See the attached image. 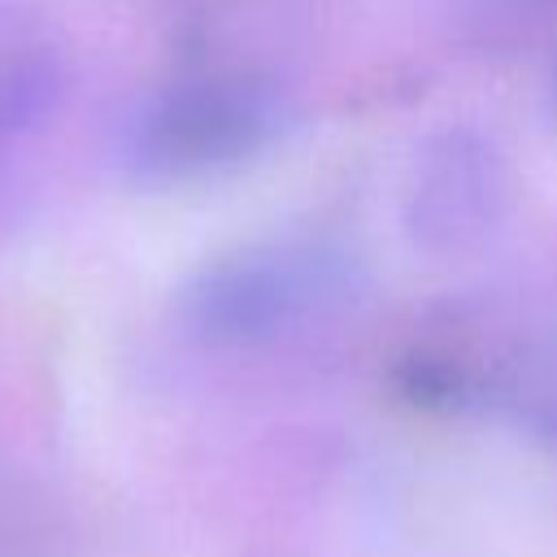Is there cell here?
I'll use <instances>...</instances> for the list:
<instances>
[{"label":"cell","instance_id":"6da1fadb","mask_svg":"<svg viewBox=\"0 0 557 557\" xmlns=\"http://www.w3.org/2000/svg\"><path fill=\"white\" fill-rule=\"evenodd\" d=\"M278 87L252 70H183L144 91L117 126V170L148 191L191 187L239 170L283 131Z\"/></svg>","mask_w":557,"mask_h":557},{"label":"cell","instance_id":"7a4b0ae2","mask_svg":"<svg viewBox=\"0 0 557 557\" xmlns=\"http://www.w3.org/2000/svg\"><path fill=\"white\" fill-rule=\"evenodd\" d=\"M352 292V257L322 235H270L205 261L174 296L191 339L213 348L270 344Z\"/></svg>","mask_w":557,"mask_h":557},{"label":"cell","instance_id":"3957f363","mask_svg":"<svg viewBox=\"0 0 557 557\" xmlns=\"http://www.w3.org/2000/svg\"><path fill=\"white\" fill-rule=\"evenodd\" d=\"M413 396L444 405H483L518 435L557 448V318L479 352L431 344L405 366Z\"/></svg>","mask_w":557,"mask_h":557},{"label":"cell","instance_id":"277c9868","mask_svg":"<svg viewBox=\"0 0 557 557\" xmlns=\"http://www.w3.org/2000/svg\"><path fill=\"white\" fill-rule=\"evenodd\" d=\"M509 165L496 144L470 126L440 131L422 144L405 187V231L431 257H457L505 222Z\"/></svg>","mask_w":557,"mask_h":557},{"label":"cell","instance_id":"5b68a950","mask_svg":"<svg viewBox=\"0 0 557 557\" xmlns=\"http://www.w3.org/2000/svg\"><path fill=\"white\" fill-rule=\"evenodd\" d=\"M61 91L65 52L52 22L22 0H0V239L22 218V148L57 113Z\"/></svg>","mask_w":557,"mask_h":557},{"label":"cell","instance_id":"8992f818","mask_svg":"<svg viewBox=\"0 0 557 557\" xmlns=\"http://www.w3.org/2000/svg\"><path fill=\"white\" fill-rule=\"evenodd\" d=\"M513 4H522V9H544V13L557 9V0H513Z\"/></svg>","mask_w":557,"mask_h":557},{"label":"cell","instance_id":"52a82bcc","mask_svg":"<svg viewBox=\"0 0 557 557\" xmlns=\"http://www.w3.org/2000/svg\"><path fill=\"white\" fill-rule=\"evenodd\" d=\"M553 100H557V74H553Z\"/></svg>","mask_w":557,"mask_h":557}]
</instances>
